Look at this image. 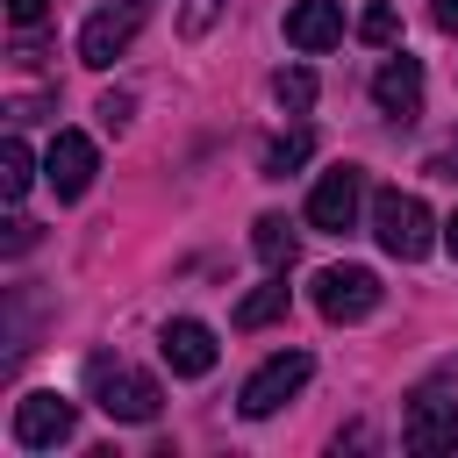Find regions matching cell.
<instances>
[{"label":"cell","instance_id":"obj_1","mask_svg":"<svg viewBox=\"0 0 458 458\" xmlns=\"http://www.w3.org/2000/svg\"><path fill=\"white\" fill-rule=\"evenodd\" d=\"M86 394H93V408L100 415H114V422H150L157 415V379L150 372H136V365H122V358H86Z\"/></svg>","mask_w":458,"mask_h":458},{"label":"cell","instance_id":"obj_2","mask_svg":"<svg viewBox=\"0 0 458 458\" xmlns=\"http://www.w3.org/2000/svg\"><path fill=\"white\" fill-rule=\"evenodd\" d=\"M437 222H429V208L415 200V193H401V186H386V193H372V236H379V250L386 258H401V265H415V258H429V236Z\"/></svg>","mask_w":458,"mask_h":458},{"label":"cell","instance_id":"obj_3","mask_svg":"<svg viewBox=\"0 0 458 458\" xmlns=\"http://www.w3.org/2000/svg\"><path fill=\"white\" fill-rule=\"evenodd\" d=\"M308 372H315V358H308V351H279V358H265V365L243 379V401H236V408H243L250 422H265V415H279V408L308 386Z\"/></svg>","mask_w":458,"mask_h":458},{"label":"cell","instance_id":"obj_4","mask_svg":"<svg viewBox=\"0 0 458 458\" xmlns=\"http://www.w3.org/2000/svg\"><path fill=\"white\" fill-rule=\"evenodd\" d=\"M358 208H365V172L358 165H329L315 179V193H308V229L344 236V229H358Z\"/></svg>","mask_w":458,"mask_h":458},{"label":"cell","instance_id":"obj_5","mask_svg":"<svg viewBox=\"0 0 458 458\" xmlns=\"http://www.w3.org/2000/svg\"><path fill=\"white\" fill-rule=\"evenodd\" d=\"M308 293H315V308L329 322H365L379 308V272H365V265H322Z\"/></svg>","mask_w":458,"mask_h":458},{"label":"cell","instance_id":"obj_6","mask_svg":"<svg viewBox=\"0 0 458 458\" xmlns=\"http://www.w3.org/2000/svg\"><path fill=\"white\" fill-rule=\"evenodd\" d=\"M72 429H79V408L64 394H21L14 401V444L21 451H57V444H72Z\"/></svg>","mask_w":458,"mask_h":458},{"label":"cell","instance_id":"obj_7","mask_svg":"<svg viewBox=\"0 0 458 458\" xmlns=\"http://www.w3.org/2000/svg\"><path fill=\"white\" fill-rule=\"evenodd\" d=\"M401 444L415 458H437V451H458V401H444L437 386H422L401 415Z\"/></svg>","mask_w":458,"mask_h":458},{"label":"cell","instance_id":"obj_8","mask_svg":"<svg viewBox=\"0 0 458 458\" xmlns=\"http://www.w3.org/2000/svg\"><path fill=\"white\" fill-rule=\"evenodd\" d=\"M136 29H143V0H114V7H100V14H86V29H79V64H114L129 43H136Z\"/></svg>","mask_w":458,"mask_h":458},{"label":"cell","instance_id":"obj_9","mask_svg":"<svg viewBox=\"0 0 458 458\" xmlns=\"http://www.w3.org/2000/svg\"><path fill=\"white\" fill-rule=\"evenodd\" d=\"M157 351H165L172 379H208L222 344H215V329H208V322H193V315H172V322H165V336H157Z\"/></svg>","mask_w":458,"mask_h":458},{"label":"cell","instance_id":"obj_10","mask_svg":"<svg viewBox=\"0 0 458 458\" xmlns=\"http://www.w3.org/2000/svg\"><path fill=\"white\" fill-rule=\"evenodd\" d=\"M93 172H100L93 143H86L79 129H57V136H50V157H43V179H50V193H57V200H79V193L93 186Z\"/></svg>","mask_w":458,"mask_h":458},{"label":"cell","instance_id":"obj_11","mask_svg":"<svg viewBox=\"0 0 458 458\" xmlns=\"http://www.w3.org/2000/svg\"><path fill=\"white\" fill-rule=\"evenodd\" d=\"M286 43L308 50V57L336 50V43H344V7H336V0H293V7H286Z\"/></svg>","mask_w":458,"mask_h":458},{"label":"cell","instance_id":"obj_12","mask_svg":"<svg viewBox=\"0 0 458 458\" xmlns=\"http://www.w3.org/2000/svg\"><path fill=\"white\" fill-rule=\"evenodd\" d=\"M372 100H379V114L415 122V114H422V64H415V57H386V64L372 72Z\"/></svg>","mask_w":458,"mask_h":458},{"label":"cell","instance_id":"obj_13","mask_svg":"<svg viewBox=\"0 0 458 458\" xmlns=\"http://www.w3.org/2000/svg\"><path fill=\"white\" fill-rule=\"evenodd\" d=\"M250 250H258V265H265V272H286L301 243H293L286 215H258V222H250Z\"/></svg>","mask_w":458,"mask_h":458},{"label":"cell","instance_id":"obj_14","mask_svg":"<svg viewBox=\"0 0 458 458\" xmlns=\"http://www.w3.org/2000/svg\"><path fill=\"white\" fill-rule=\"evenodd\" d=\"M279 315H286V272H272L258 293H243L229 322H236V329H265V322H279Z\"/></svg>","mask_w":458,"mask_h":458},{"label":"cell","instance_id":"obj_15","mask_svg":"<svg viewBox=\"0 0 458 458\" xmlns=\"http://www.w3.org/2000/svg\"><path fill=\"white\" fill-rule=\"evenodd\" d=\"M308 150H315V136H308V129L272 136V143H265V179H286L293 165H308Z\"/></svg>","mask_w":458,"mask_h":458},{"label":"cell","instance_id":"obj_16","mask_svg":"<svg viewBox=\"0 0 458 458\" xmlns=\"http://www.w3.org/2000/svg\"><path fill=\"white\" fill-rule=\"evenodd\" d=\"M29 179H36L29 143H21V136H7V143H0V193H7V200H21V193H29Z\"/></svg>","mask_w":458,"mask_h":458},{"label":"cell","instance_id":"obj_17","mask_svg":"<svg viewBox=\"0 0 458 458\" xmlns=\"http://www.w3.org/2000/svg\"><path fill=\"white\" fill-rule=\"evenodd\" d=\"M272 93H279V107L308 114V107H315V72H301V64H293V72H279V79H272Z\"/></svg>","mask_w":458,"mask_h":458},{"label":"cell","instance_id":"obj_18","mask_svg":"<svg viewBox=\"0 0 458 458\" xmlns=\"http://www.w3.org/2000/svg\"><path fill=\"white\" fill-rule=\"evenodd\" d=\"M222 7H229V0H186V7H179V36H186V43H200V36L215 29V14H222Z\"/></svg>","mask_w":458,"mask_h":458},{"label":"cell","instance_id":"obj_19","mask_svg":"<svg viewBox=\"0 0 458 458\" xmlns=\"http://www.w3.org/2000/svg\"><path fill=\"white\" fill-rule=\"evenodd\" d=\"M358 36H365V43H379V50H386V43H394V36H401V21H394V7H365V14H358Z\"/></svg>","mask_w":458,"mask_h":458},{"label":"cell","instance_id":"obj_20","mask_svg":"<svg viewBox=\"0 0 458 458\" xmlns=\"http://www.w3.org/2000/svg\"><path fill=\"white\" fill-rule=\"evenodd\" d=\"M93 114H100V129H114V136H122V129H129V114H136V100H129V93H100V107H93Z\"/></svg>","mask_w":458,"mask_h":458},{"label":"cell","instance_id":"obj_21","mask_svg":"<svg viewBox=\"0 0 458 458\" xmlns=\"http://www.w3.org/2000/svg\"><path fill=\"white\" fill-rule=\"evenodd\" d=\"M29 243H36V222H21V215H14V222H7V236H0V250H7V258H21Z\"/></svg>","mask_w":458,"mask_h":458},{"label":"cell","instance_id":"obj_22","mask_svg":"<svg viewBox=\"0 0 458 458\" xmlns=\"http://www.w3.org/2000/svg\"><path fill=\"white\" fill-rule=\"evenodd\" d=\"M43 14H50V0H7V21H14V29H36Z\"/></svg>","mask_w":458,"mask_h":458},{"label":"cell","instance_id":"obj_23","mask_svg":"<svg viewBox=\"0 0 458 458\" xmlns=\"http://www.w3.org/2000/svg\"><path fill=\"white\" fill-rule=\"evenodd\" d=\"M429 21H437L444 36H458V0H437V7H429Z\"/></svg>","mask_w":458,"mask_h":458},{"label":"cell","instance_id":"obj_24","mask_svg":"<svg viewBox=\"0 0 458 458\" xmlns=\"http://www.w3.org/2000/svg\"><path fill=\"white\" fill-rule=\"evenodd\" d=\"M429 172H437V179H458V143H451V150H437V157H429Z\"/></svg>","mask_w":458,"mask_h":458},{"label":"cell","instance_id":"obj_25","mask_svg":"<svg viewBox=\"0 0 458 458\" xmlns=\"http://www.w3.org/2000/svg\"><path fill=\"white\" fill-rule=\"evenodd\" d=\"M444 243H451V258H458V215H451V222H444Z\"/></svg>","mask_w":458,"mask_h":458}]
</instances>
